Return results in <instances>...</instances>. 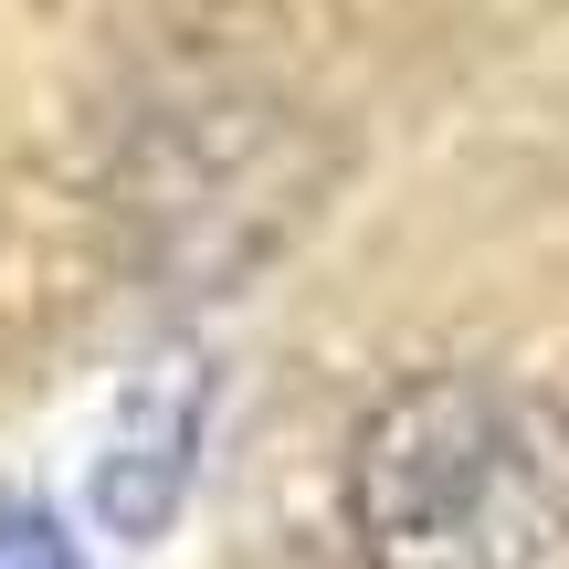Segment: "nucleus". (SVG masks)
Returning <instances> with one entry per match:
<instances>
[{"label":"nucleus","mask_w":569,"mask_h":569,"mask_svg":"<svg viewBox=\"0 0 569 569\" xmlns=\"http://www.w3.org/2000/svg\"><path fill=\"white\" fill-rule=\"evenodd\" d=\"M201 401L211 380L190 359H169L159 380L127 390L117 432H106V465H96V517L117 538H159L190 496V453H201Z\"/></svg>","instance_id":"f03ea898"},{"label":"nucleus","mask_w":569,"mask_h":569,"mask_svg":"<svg viewBox=\"0 0 569 569\" xmlns=\"http://www.w3.org/2000/svg\"><path fill=\"white\" fill-rule=\"evenodd\" d=\"M369 569H569V401L496 369L390 390L348 443Z\"/></svg>","instance_id":"f257e3e1"},{"label":"nucleus","mask_w":569,"mask_h":569,"mask_svg":"<svg viewBox=\"0 0 569 569\" xmlns=\"http://www.w3.org/2000/svg\"><path fill=\"white\" fill-rule=\"evenodd\" d=\"M0 569H84V549H74V538H63L42 507L0 496Z\"/></svg>","instance_id":"7ed1b4c3"}]
</instances>
